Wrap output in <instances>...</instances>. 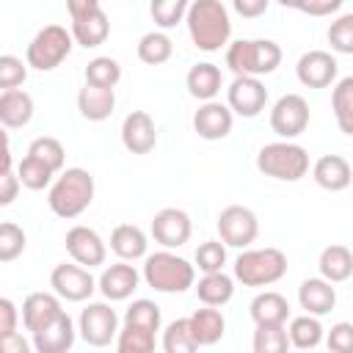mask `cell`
<instances>
[{
    "label": "cell",
    "mask_w": 353,
    "mask_h": 353,
    "mask_svg": "<svg viewBox=\"0 0 353 353\" xmlns=\"http://www.w3.org/2000/svg\"><path fill=\"white\" fill-rule=\"evenodd\" d=\"M17 320H19V312L14 306L11 298H0V336H8L17 331Z\"/></svg>",
    "instance_id": "cell-49"
},
{
    "label": "cell",
    "mask_w": 353,
    "mask_h": 353,
    "mask_svg": "<svg viewBox=\"0 0 353 353\" xmlns=\"http://www.w3.org/2000/svg\"><path fill=\"white\" fill-rule=\"evenodd\" d=\"M298 303L301 309H306L309 314H328L334 306H336V290H334V281L328 279H306L301 287H298Z\"/></svg>",
    "instance_id": "cell-23"
},
{
    "label": "cell",
    "mask_w": 353,
    "mask_h": 353,
    "mask_svg": "<svg viewBox=\"0 0 353 353\" xmlns=\"http://www.w3.org/2000/svg\"><path fill=\"white\" fill-rule=\"evenodd\" d=\"M328 44L331 50L342 55H353V14H342L328 28Z\"/></svg>",
    "instance_id": "cell-45"
},
{
    "label": "cell",
    "mask_w": 353,
    "mask_h": 353,
    "mask_svg": "<svg viewBox=\"0 0 353 353\" xmlns=\"http://www.w3.org/2000/svg\"><path fill=\"white\" fill-rule=\"evenodd\" d=\"M110 248L119 259H127V262H135V259H143L146 256V234L141 226L135 223H119L113 232H110Z\"/></svg>",
    "instance_id": "cell-26"
},
{
    "label": "cell",
    "mask_w": 353,
    "mask_h": 353,
    "mask_svg": "<svg viewBox=\"0 0 353 353\" xmlns=\"http://www.w3.org/2000/svg\"><path fill=\"white\" fill-rule=\"evenodd\" d=\"M281 63V47L273 39H237L226 47V66L237 74H270Z\"/></svg>",
    "instance_id": "cell-3"
},
{
    "label": "cell",
    "mask_w": 353,
    "mask_h": 353,
    "mask_svg": "<svg viewBox=\"0 0 353 353\" xmlns=\"http://www.w3.org/2000/svg\"><path fill=\"white\" fill-rule=\"evenodd\" d=\"M19 174H14L11 168H6V171H0V207H8L14 199H17V193H19Z\"/></svg>",
    "instance_id": "cell-48"
},
{
    "label": "cell",
    "mask_w": 353,
    "mask_h": 353,
    "mask_svg": "<svg viewBox=\"0 0 353 353\" xmlns=\"http://www.w3.org/2000/svg\"><path fill=\"white\" fill-rule=\"evenodd\" d=\"M306 127H309V102L301 94H284V97H279L276 105H273V110H270V130L279 138L292 141Z\"/></svg>",
    "instance_id": "cell-11"
},
{
    "label": "cell",
    "mask_w": 353,
    "mask_h": 353,
    "mask_svg": "<svg viewBox=\"0 0 353 353\" xmlns=\"http://www.w3.org/2000/svg\"><path fill=\"white\" fill-rule=\"evenodd\" d=\"M113 108H116V91L113 88L85 83L77 91V110L88 121H105L113 113Z\"/></svg>",
    "instance_id": "cell-22"
},
{
    "label": "cell",
    "mask_w": 353,
    "mask_h": 353,
    "mask_svg": "<svg viewBox=\"0 0 353 353\" xmlns=\"http://www.w3.org/2000/svg\"><path fill=\"white\" fill-rule=\"evenodd\" d=\"M74 345V323L66 312H61L52 323L33 334V347L39 353H66Z\"/></svg>",
    "instance_id": "cell-20"
},
{
    "label": "cell",
    "mask_w": 353,
    "mask_h": 353,
    "mask_svg": "<svg viewBox=\"0 0 353 353\" xmlns=\"http://www.w3.org/2000/svg\"><path fill=\"white\" fill-rule=\"evenodd\" d=\"M33 119V97L22 88H8L0 94V124L6 130L25 127Z\"/></svg>",
    "instance_id": "cell-25"
},
{
    "label": "cell",
    "mask_w": 353,
    "mask_h": 353,
    "mask_svg": "<svg viewBox=\"0 0 353 353\" xmlns=\"http://www.w3.org/2000/svg\"><path fill=\"white\" fill-rule=\"evenodd\" d=\"M188 8H190V0H152V6H149L154 25L163 30L176 28V22H182L188 17Z\"/></svg>",
    "instance_id": "cell-41"
},
{
    "label": "cell",
    "mask_w": 353,
    "mask_h": 353,
    "mask_svg": "<svg viewBox=\"0 0 353 353\" xmlns=\"http://www.w3.org/2000/svg\"><path fill=\"white\" fill-rule=\"evenodd\" d=\"M268 6H270V0H232V8H234L240 17H245V19L262 17V14L268 11Z\"/></svg>",
    "instance_id": "cell-51"
},
{
    "label": "cell",
    "mask_w": 353,
    "mask_h": 353,
    "mask_svg": "<svg viewBox=\"0 0 353 353\" xmlns=\"http://www.w3.org/2000/svg\"><path fill=\"white\" fill-rule=\"evenodd\" d=\"M61 295L52 292H30L22 301V323L30 334H36L39 328H44L47 323H52L61 314Z\"/></svg>",
    "instance_id": "cell-19"
},
{
    "label": "cell",
    "mask_w": 353,
    "mask_h": 353,
    "mask_svg": "<svg viewBox=\"0 0 353 353\" xmlns=\"http://www.w3.org/2000/svg\"><path fill=\"white\" fill-rule=\"evenodd\" d=\"M94 201V176L85 168H66L50 185L47 204L58 218H77Z\"/></svg>",
    "instance_id": "cell-2"
},
{
    "label": "cell",
    "mask_w": 353,
    "mask_h": 353,
    "mask_svg": "<svg viewBox=\"0 0 353 353\" xmlns=\"http://www.w3.org/2000/svg\"><path fill=\"white\" fill-rule=\"evenodd\" d=\"M232 124H234V110L229 105L215 102V99H207L193 113V130L204 141H221V138H226L232 132Z\"/></svg>",
    "instance_id": "cell-15"
},
{
    "label": "cell",
    "mask_w": 353,
    "mask_h": 353,
    "mask_svg": "<svg viewBox=\"0 0 353 353\" xmlns=\"http://www.w3.org/2000/svg\"><path fill=\"white\" fill-rule=\"evenodd\" d=\"M290 347V334L284 323H270V325H256L254 331V350L256 353H284Z\"/></svg>",
    "instance_id": "cell-38"
},
{
    "label": "cell",
    "mask_w": 353,
    "mask_h": 353,
    "mask_svg": "<svg viewBox=\"0 0 353 353\" xmlns=\"http://www.w3.org/2000/svg\"><path fill=\"white\" fill-rule=\"evenodd\" d=\"M0 350L3 353H28V342L14 331L8 336H0Z\"/></svg>",
    "instance_id": "cell-52"
},
{
    "label": "cell",
    "mask_w": 353,
    "mask_h": 353,
    "mask_svg": "<svg viewBox=\"0 0 353 353\" xmlns=\"http://www.w3.org/2000/svg\"><path fill=\"white\" fill-rule=\"evenodd\" d=\"M28 154H33V157H39L41 163H47L55 174L63 168V163H66V152H63V143L58 141V138H50V135H41V138H36L30 146H28Z\"/></svg>",
    "instance_id": "cell-42"
},
{
    "label": "cell",
    "mask_w": 353,
    "mask_h": 353,
    "mask_svg": "<svg viewBox=\"0 0 353 353\" xmlns=\"http://www.w3.org/2000/svg\"><path fill=\"white\" fill-rule=\"evenodd\" d=\"M279 3H281L284 8H298V11H301V3H303V0H279Z\"/></svg>",
    "instance_id": "cell-54"
},
{
    "label": "cell",
    "mask_w": 353,
    "mask_h": 353,
    "mask_svg": "<svg viewBox=\"0 0 353 353\" xmlns=\"http://www.w3.org/2000/svg\"><path fill=\"white\" fill-rule=\"evenodd\" d=\"M196 265H199L201 273L223 270V265H226V243L223 240H204L196 248Z\"/></svg>",
    "instance_id": "cell-43"
},
{
    "label": "cell",
    "mask_w": 353,
    "mask_h": 353,
    "mask_svg": "<svg viewBox=\"0 0 353 353\" xmlns=\"http://www.w3.org/2000/svg\"><path fill=\"white\" fill-rule=\"evenodd\" d=\"M121 143L132 154H149L157 143V127L154 119L146 110H132L121 121Z\"/></svg>",
    "instance_id": "cell-16"
},
{
    "label": "cell",
    "mask_w": 353,
    "mask_h": 353,
    "mask_svg": "<svg viewBox=\"0 0 353 353\" xmlns=\"http://www.w3.org/2000/svg\"><path fill=\"white\" fill-rule=\"evenodd\" d=\"M185 85H188L190 97L207 102V99H215V97H218V91H221V85H223V77H221V69H218L215 63L204 61V63L190 66V72H188V77H185Z\"/></svg>",
    "instance_id": "cell-27"
},
{
    "label": "cell",
    "mask_w": 353,
    "mask_h": 353,
    "mask_svg": "<svg viewBox=\"0 0 353 353\" xmlns=\"http://www.w3.org/2000/svg\"><path fill=\"white\" fill-rule=\"evenodd\" d=\"M342 3L345 0H303L301 3V11L309 14V17H328V14L339 11Z\"/></svg>",
    "instance_id": "cell-50"
},
{
    "label": "cell",
    "mask_w": 353,
    "mask_h": 353,
    "mask_svg": "<svg viewBox=\"0 0 353 353\" xmlns=\"http://www.w3.org/2000/svg\"><path fill=\"white\" fill-rule=\"evenodd\" d=\"M290 345L292 347H301V350H312L323 342V323L317 320V314H301V317H292L290 320Z\"/></svg>",
    "instance_id": "cell-33"
},
{
    "label": "cell",
    "mask_w": 353,
    "mask_h": 353,
    "mask_svg": "<svg viewBox=\"0 0 353 353\" xmlns=\"http://www.w3.org/2000/svg\"><path fill=\"white\" fill-rule=\"evenodd\" d=\"M256 168L265 176L281 179V182H298L309 171V152L292 141H273L265 143L256 154Z\"/></svg>",
    "instance_id": "cell-5"
},
{
    "label": "cell",
    "mask_w": 353,
    "mask_h": 353,
    "mask_svg": "<svg viewBox=\"0 0 353 353\" xmlns=\"http://www.w3.org/2000/svg\"><path fill=\"white\" fill-rule=\"evenodd\" d=\"M143 281L157 292H185L196 281V268L168 248L154 251L143 259Z\"/></svg>",
    "instance_id": "cell-4"
},
{
    "label": "cell",
    "mask_w": 353,
    "mask_h": 353,
    "mask_svg": "<svg viewBox=\"0 0 353 353\" xmlns=\"http://www.w3.org/2000/svg\"><path fill=\"white\" fill-rule=\"evenodd\" d=\"M138 281H141V276H138V270L127 262V259H121V262H113V265H108L105 270H102V276H99V292L108 298V301H127L135 290H138Z\"/></svg>",
    "instance_id": "cell-18"
},
{
    "label": "cell",
    "mask_w": 353,
    "mask_h": 353,
    "mask_svg": "<svg viewBox=\"0 0 353 353\" xmlns=\"http://www.w3.org/2000/svg\"><path fill=\"white\" fill-rule=\"evenodd\" d=\"M199 347L193 328H190V317H179L174 323L165 325L163 331V350L165 353H193Z\"/></svg>",
    "instance_id": "cell-35"
},
{
    "label": "cell",
    "mask_w": 353,
    "mask_h": 353,
    "mask_svg": "<svg viewBox=\"0 0 353 353\" xmlns=\"http://www.w3.org/2000/svg\"><path fill=\"white\" fill-rule=\"evenodd\" d=\"M66 8H69V17H80V14H88L94 8H99V0H66Z\"/></svg>",
    "instance_id": "cell-53"
},
{
    "label": "cell",
    "mask_w": 353,
    "mask_h": 353,
    "mask_svg": "<svg viewBox=\"0 0 353 353\" xmlns=\"http://www.w3.org/2000/svg\"><path fill=\"white\" fill-rule=\"evenodd\" d=\"M25 77H28V61L22 63V58L17 55H0V88L3 91L22 85Z\"/></svg>",
    "instance_id": "cell-46"
},
{
    "label": "cell",
    "mask_w": 353,
    "mask_h": 353,
    "mask_svg": "<svg viewBox=\"0 0 353 353\" xmlns=\"http://www.w3.org/2000/svg\"><path fill=\"white\" fill-rule=\"evenodd\" d=\"M196 295L201 303L207 306H223L232 301L234 295V279L226 276L223 270H215V273H204L196 284Z\"/></svg>",
    "instance_id": "cell-31"
},
{
    "label": "cell",
    "mask_w": 353,
    "mask_h": 353,
    "mask_svg": "<svg viewBox=\"0 0 353 353\" xmlns=\"http://www.w3.org/2000/svg\"><path fill=\"white\" fill-rule=\"evenodd\" d=\"M290 317V303L281 292L265 290L251 301V320L256 325H270V323H287Z\"/></svg>",
    "instance_id": "cell-30"
},
{
    "label": "cell",
    "mask_w": 353,
    "mask_h": 353,
    "mask_svg": "<svg viewBox=\"0 0 353 353\" xmlns=\"http://www.w3.org/2000/svg\"><path fill=\"white\" fill-rule=\"evenodd\" d=\"M190 328H193V336H196L199 347H210V345L221 342V336L226 331V320L215 306L204 303V309H196L190 314Z\"/></svg>",
    "instance_id": "cell-28"
},
{
    "label": "cell",
    "mask_w": 353,
    "mask_h": 353,
    "mask_svg": "<svg viewBox=\"0 0 353 353\" xmlns=\"http://www.w3.org/2000/svg\"><path fill=\"white\" fill-rule=\"evenodd\" d=\"M287 273V254L279 248H248L234 259V279L245 287H270Z\"/></svg>",
    "instance_id": "cell-6"
},
{
    "label": "cell",
    "mask_w": 353,
    "mask_h": 353,
    "mask_svg": "<svg viewBox=\"0 0 353 353\" xmlns=\"http://www.w3.org/2000/svg\"><path fill=\"white\" fill-rule=\"evenodd\" d=\"M66 251L74 262L85 265V268H99L105 265V256H108V248L102 243V237L88 229V226H72L66 232Z\"/></svg>",
    "instance_id": "cell-17"
},
{
    "label": "cell",
    "mask_w": 353,
    "mask_h": 353,
    "mask_svg": "<svg viewBox=\"0 0 353 353\" xmlns=\"http://www.w3.org/2000/svg\"><path fill=\"white\" fill-rule=\"evenodd\" d=\"M17 174H19V182H22L28 190H44V188L52 182V176H55V171H52L47 163H41L39 157H33V154H25V157L19 160Z\"/></svg>",
    "instance_id": "cell-36"
},
{
    "label": "cell",
    "mask_w": 353,
    "mask_h": 353,
    "mask_svg": "<svg viewBox=\"0 0 353 353\" xmlns=\"http://www.w3.org/2000/svg\"><path fill=\"white\" fill-rule=\"evenodd\" d=\"M50 287L63 298V301H72V303H80V301H88L94 295V290L99 287L91 276V268L80 265V262H61L52 268L50 273Z\"/></svg>",
    "instance_id": "cell-8"
},
{
    "label": "cell",
    "mask_w": 353,
    "mask_h": 353,
    "mask_svg": "<svg viewBox=\"0 0 353 353\" xmlns=\"http://www.w3.org/2000/svg\"><path fill=\"white\" fill-rule=\"evenodd\" d=\"M190 232H193V223H190V215L185 210L165 207V210H160L152 218V237L163 248H179V245H185L190 240Z\"/></svg>",
    "instance_id": "cell-13"
},
{
    "label": "cell",
    "mask_w": 353,
    "mask_h": 353,
    "mask_svg": "<svg viewBox=\"0 0 353 353\" xmlns=\"http://www.w3.org/2000/svg\"><path fill=\"white\" fill-rule=\"evenodd\" d=\"M72 36H74V41H77L80 47H85V50L105 44L108 36H110V22H108V14L102 11V6L94 8V11H88V14L74 17V19H72Z\"/></svg>",
    "instance_id": "cell-24"
},
{
    "label": "cell",
    "mask_w": 353,
    "mask_h": 353,
    "mask_svg": "<svg viewBox=\"0 0 353 353\" xmlns=\"http://www.w3.org/2000/svg\"><path fill=\"white\" fill-rule=\"evenodd\" d=\"M312 176L323 190L339 193L345 188H350L353 182V168L342 154H323L314 165H312Z\"/></svg>",
    "instance_id": "cell-21"
},
{
    "label": "cell",
    "mask_w": 353,
    "mask_h": 353,
    "mask_svg": "<svg viewBox=\"0 0 353 353\" xmlns=\"http://www.w3.org/2000/svg\"><path fill=\"white\" fill-rule=\"evenodd\" d=\"M325 345L334 353H353V323H336V325H331V331L325 336Z\"/></svg>",
    "instance_id": "cell-47"
},
{
    "label": "cell",
    "mask_w": 353,
    "mask_h": 353,
    "mask_svg": "<svg viewBox=\"0 0 353 353\" xmlns=\"http://www.w3.org/2000/svg\"><path fill=\"white\" fill-rule=\"evenodd\" d=\"M171 52H174V41H171L168 33H163V30H149V33H143L141 41H138V58H141L143 63H149V66L165 63V61L171 58Z\"/></svg>",
    "instance_id": "cell-34"
},
{
    "label": "cell",
    "mask_w": 353,
    "mask_h": 353,
    "mask_svg": "<svg viewBox=\"0 0 353 353\" xmlns=\"http://www.w3.org/2000/svg\"><path fill=\"white\" fill-rule=\"evenodd\" d=\"M331 110L336 119V127L353 138V74L342 77L331 91Z\"/></svg>",
    "instance_id": "cell-32"
},
{
    "label": "cell",
    "mask_w": 353,
    "mask_h": 353,
    "mask_svg": "<svg viewBox=\"0 0 353 353\" xmlns=\"http://www.w3.org/2000/svg\"><path fill=\"white\" fill-rule=\"evenodd\" d=\"M119 80H121V66H119L116 58H110V55H97L94 61H88V66H85V83L105 85V88H116Z\"/></svg>",
    "instance_id": "cell-39"
},
{
    "label": "cell",
    "mask_w": 353,
    "mask_h": 353,
    "mask_svg": "<svg viewBox=\"0 0 353 353\" xmlns=\"http://www.w3.org/2000/svg\"><path fill=\"white\" fill-rule=\"evenodd\" d=\"M336 72H339V63L325 50H309L295 63V74L306 88H328L336 80Z\"/></svg>",
    "instance_id": "cell-14"
},
{
    "label": "cell",
    "mask_w": 353,
    "mask_h": 353,
    "mask_svg": "<svg viewBox=\"0 0 353 353\" xmlns=\"http://www.w3.org/2000/svg\"><path fill=\"white\" fill-rule=\"evenodd\" d=\"M317 268H320V276L328 279V281H347L353 276V254L347 245H325L320 251V259H317Z\"/></svg>",
    "instance_id": "cell-29"
},
{
    "label": "cell",
    "mask_w": 353,
    "mask_h": 353,
    "mask_svg": "<svg viewBox=\"0 0 353 353\" xmlns=\"http://www.w3.org/2000/svg\"><path fill=\"white\" fill-rule=\"evenodd\" d=\"M77 331H80V336L91 347H105V345H110L119 336V314L108 303H102V301L88 303L80 312Z\"/></svg>",
    "instance_id": "cell-9"
},
{
    "label": "cell",
    "mask_w": 353,
    "mask_h": 353,
    "mask_svg": "<svg viewBox=\"0 0 353 353\" xmlns=\"http://www.w3.org/2000/svg\"><path fill=\"white\" fill-rule=\"evenodd\" d=\"M188 33L193 44L204 52H218L229 44L232 36V19L221 0H193L185 17Z\"/></svg>",
    "instance_id": "cell-1"
},
{
    "label": "cell",
    "mask_w": 353,
    "mask_h": 353,
    "mask_svg": "<svg viewBox=\"0 0 353 353\" xmlns=\"http://www.w3.org/2000/svg\"><path fill=\"white\" fill-rule=\"evenodd\" d=\"M116 347H119V353H152L154 350V331L124 323V328H119Z\"/></svg>",
    "instance_id": "cell-37"
},
{
    "label": "cell",
    "mask_w": 353,
    "mask_h": 353,
    "mask_svg": "<svg viewBox=\"0 0 353 353\" xmlns=\"http://www.w3.org/2000/svg\"><path fill=\"white\" fill-rule=\"evenodd\" d=\"M124 323H132V325H141V328H149V331L157 334V331H160V323H163L160 306H157L154 301H149V298H138V301H132V303L127 306Z\"/></svg>",
    "instance_id": "cell-40"
},
{
    "label": "cell",
    "mask_w": 353,
    "mask_h": 353,
    "mask_svg": "<svg viewBox=\"0 0 353 353\" xmlns=\"http://www.w3.org/2000/svg\"><path fill=\"white\" fill-rule=\"evenodd\" d=\"M215 226H218L221 240L232 248H248L259 234V221H256L254 210H248L243 204H232V207L221 210Z\"/></svg>",
    "instance_id": "cell-10"
},
{
    "label": "cell",
    "mask_w": 353,
    "mask_h": 353,
    "mask_svg": "<svg viewBox=\"0 0 353 353\" xmlns=\"http://www.w3.org/2000/svg\"><path fill=\"white\" fill-rule=\"evenodd\" d=\"M74 36L72 30L61 28V25H44L28 44L25 50V61L28 66L39 69V72H52L55 66H61L69 52H72Z\"/></svg>",
    "instance_id": "cell-7"
},
{
    "label": "cell",
    "mask_w": 353,
    "mask_h": 353,
    "mask_svg": "<svg viewBox=\"0 0 353 353\" xmlns=\"http://www.w3.org/2000/svg\"><path fill=\"white\" fill-rule=\"evenodd\" d=\"M25 243H28V237L17 223H11V221L0 223V262H14L25 251Z\"/></svg>",
    "instance_id": "cell-44"
},
{
    "label": "cell",
    "mask_w": 353,
    "mask_h": 353,
    "mask_svg": "<svg viewBox=\"0 0 353 353\" xmlns=\"http://www.w3.org/2000/svg\"><path fill=\"white\" fill-rule=\"evenodd\" d=\"M265 102H268V88L254 74H237L226 88V105L243 119L259 116V110H265Z\"/></svg>",
    "instance_id": "cell-12"
}]
</instances>
